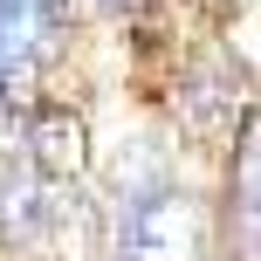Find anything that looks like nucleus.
<instances>
[{"mask_svg": "<svg viewBox=\"0 0 261 261\" xmlns=\"http://www.w3.org/2000/svg\"><path fill=\"white\" fill-rule=\"evenodd\" d=\"M117 248L130 261H199L206 254V206L186 186H151V193L124 199L117 213Z\"/></svg>", "mask_w": 261, "mask_h": 261, "instance_id": "f257e3e1", "label": "nucleus"}, {"mask_svg": "<svg viewBox=\"0 0 261 261\" xmlns=\"http://www.w3.org/2000/svg\"><path fill=\"white\" fill-rule=\"evenodd\" d=\"M21 165L35 172L41 186H69L83 165H90V138H83V117L76 110H35L21 124Z\"/></svg>", "mask_w": 261, "mask_h": 261, "instance_id": "f03ea898", "label": "nucleus"}, {"mask_svg": "<svg viewBox=\"0 0 261 261\" xmlns=\"http://www.w3.org/2000/svg\"><path fill=\"white\" fill-rule=\"evenodd\" d=\"M41 220H48V199H41V179L28 165H0V241H35Z\"/></svg>", "mask_w": 261, "mask_h": 261, "instance_id": "7ed1b4c3", "label": "nucleus"}, {"mask_svg": "<svg viewBox=\"0 0 261 261\" xmlns=\"http://www.w3.org/2000/svg\"><path fill=\"white\" fill-rule=\"evenodd\" d=\"M96 7H103V14H124V7H130V0H96Z\"/></svg>", "mask_w": 261, "mask_h": 261, "instance_id": "20e7f679", "label": "nucleus"}]
</instances>
